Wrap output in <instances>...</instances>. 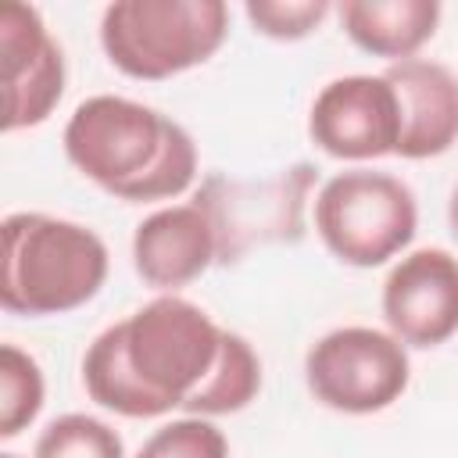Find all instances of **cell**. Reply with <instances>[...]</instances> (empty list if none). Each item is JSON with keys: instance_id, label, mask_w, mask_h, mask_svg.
Segmentation results:
<instances>
[{"instance_id": "6da1fadb", "label": "cell", "mask_w": 458, "mask_h": 458, "mask_svg": "<svg viewBox=\"0 0 458 458\" xmlns=\"http://www.w3.org/2000/svg\"><path fill=\"white\" fill-rule=\"evenodd\" d=\"M229 329L193 301L161 293L107 326L82 354L86 394L125 419H157L190 408L211 383Z\"/></svg>"}, {"instance_id": "7a4b0ae2", "label": "cell", "mask_w": 458, "mask_h": 458, "mask_svg": "<svg viewBox=\"0 0 458 458\" xmlns=\"http://www.w3.org/2000/svg\"><path fill=\"white\" fill-rule=\"evenodd\" d=\"M68 161L118 200H168L193 186V136L168 114L129 97H89L64 125Z\"/></svg>"}, {"instance_id": "3957f363", "label": "cell", "mask_w": 458, "mask_h": 458, "mask_svg": "<svg viewBox=\"0 0 458 458\" xmlns=\"http://www.w3.org/2000/svg\"><path fill=\"white\" fill-rule=\"evenodd\" d=\"M0 304L11 315H64L93 301L107 279L104 240L79 222L43 211L4 218Z\"/></svg>"}, {"instance_id": "277c9868", "label": "cell", "mask_w": 458, "mask_h": 458, "mask_svg": "<svg viewBox=\"0 0 458 458\" xmlns=\"http://www.w3.org/2000/svg\"><path fill=\"white\" fill-rule=\"evenodd\" d=\"M229 32L222 0H114L100 18L107 61L143 82L172 79L204 64Z\"/></svg>"}, {"instance_id": "5b68a950", "label": "cell", "mask_w": 458, "mask_h": 458, "mask_svg": "<svg viewBox=\"0 0 458 458\" xmlns=\"http://www.w3.org/2000/svg\"><path fill=\"white\" fill-rule=\"evenodd\" d=\"M419 225V204L408 182L390 172L351 168L315 193V233L326 250L354 268H376L401 254Z\"/></svg>"}, {"instance_id": "8992f818", "label": "cell", "mask_w": 458, "mask_h": 458, "mask_svg": "<svg viewBox=\"0 0 458 458\" xmlns=\"http://www.w3.org/2000/svg\"><path fill=\"white\" fill-rule=\"evenodd\" d=\"M318 182V168L297 161L265 179L208 175L193 204L215 229V261L233 265L265 243H297L304 236V208Z\"/></svg>"}, {"instance_id": "52a82bcc", "label": "cell", "mask_w": 458, "mask_h": 458, "mask_svg": "<svg viewBox=\"0 0 458 458\" xmlns=\"http://www.w3.org/2000/svg\"><path fill=\"white\" fill-rule=\"evenodd\" d=\"M304 379L318 404L344 415L390 408L411 379V361L394 333L372 326H340L304 354Z\"/></svg>"}, {"instance_id": "ba28073f", "label": "cell", "mask_w": 458, "mask_h": 458, "mask_svg": "<svg viewBox=\"0 0 458 458\" xmlns=\"http://www.w3.org/2000/svg\"><path fill=\"white\" fill-rule=\"evenodd\" d=\"M308 136L340 161H372L397 150L401 104L383 75H344L318 89L308 111Z\"/></svg>"}, {"instance_id": "9c48e42d", "label": "cell", "mask_w": 458, "mask_h": 458, "mask_svg": "<svg viewBox=\"0 0 458 458\" xmlns=\"http://www.w3.org/2000/svg\"><path fill=\"white\" fill-rule=\"evenodd\" d=\"M0 64H4V132H18L50 118L64 93V54L32 4L0 7Z\"/></svg>"}, {"instance_id": "30bf717a", "label": "cell", "mask_w": 458, "mask_h": 458, "mask_svg": "<svg viewBox=\"0 0 458 458\" xmlns=\"http://www.w3.org/2000/svg\"><path fill=\"white\" fill-rule=\"evenodd\" d=\"M383 318L404 347H440L458 333V258L444 247L404 254L383 283Z\"/></svg>"}, {"instance_id": "8fae6325", "label": "cell", "mask_w": 458, "mask_h": 458, "mask_svg": "<svg viewBox=\"0 0 458 458\" xmlns=\"http://www.w3.org/2000/svg\"><path fill=\"white\" fill-rule=\"evenodd\" d=\"M401 104L397 150L408 161L440 157L458 143V75L426 57L397 61L383 72Z\"/></svg>"}, {"instance_id": "7c38bea8", "label": "cell", "mask_w": 458, "mask_h": 458, "mask_svg": "<svg viewBox=\"0 0 458 458\" xmlns=\"http://www.w3.org/2000/svg\"><path fill=\"white\" fill-rule=\"evenodd\" d=\"M215 265V229L190 204H172L147 215L132 233V268L154 290H179Z\"/></svg>"}, {"instance_id": "4fadbf2b", "label": "cell", "mask_w": 458, "mask_h": 458, "mask_svg": "<svg viewBox=\"0 0 458 458\" xmlns=\"http://www.w3.org/2000/svg\"><path fill=\"white\" fill-rule=\"evenodd\" d=\"M344 32L372 57L408 61L433 39L440 21L437 0H347L340 4Z\"/></svg>"}, {"instance_id": "5bb4252c", "label": "cell", "mask_w": 458, "mask_h": 458, "mask_svg": "<svg viewBox=\"0 0 458 458\" xmlns=\"http://www.w3.org/2000/svg\"><path fill=\"white\" fill-rule=\"evenodd\" d=\"M43 408V372L14 344L0 347V437H18Z\"/></svg>"}, {"instance_id": "9a60e30c", "label": "cell", "mask_w": 458, "mask_h": 458, "mask_svg": "<svg viewBox=\"0 0 458 458\" xmlns=\"http://www.w3.org/2000/svg\"><path fill=\"white\" fill-rule=\"evenodd\" d=\"M32 458H125V447L107 422L68 411L39 433Z\"/></svg>"}, {"instance_id": "2e32d148", "label": "cell", "mask_w": 458, "mask_h": 458, "mask_svg": "<svg viewBox=\"0 0 458 458\" xmlns=\"http://www.w3.org/2000/svg\"><path fill=\"white\" fill-rule=\"evenodd\" d=\"M136 458H229V440L211 419L186 415L154 429Z\"/></svg>"}, {"instance_id": "e0dca14e", "label": "cell", "mask_w": 458, "mask_h": 458, "mask_svg": "<svg viewBox=\"0 0 458 458\" xmlns=\"http://www.w3.org/2000/svg\"><path fill=\"white\" fill-rule=\"evenodd\" d=\"M243 11L254 32L290 43V39L311 36L329 14V4L326 0H250Z\"/></svg>"}, {"instance_id": "ac0fdd59", "label": "cell", "mask_w": 458, "mask_h": 458, "mask_svg": "<svg viewBox=\"0 0 458 458\" xmlns=\"http://www.w3.org/2000/svg\"><path fill=\"white\" fill-rule=\"evenodd\" d=\"M447 222H451V233L458 236V186L451 190V200H447Z\"/></svg>"}, {"instance_id": "d6986e66", "label": "cell", "mask_w": 458, "mask_h": 458, "mask_svg": "<svg viewBox=\"0 0 458 458\" xmlns=\"http://www.w3.org/2000/svg\"><path fill=\"white\" fill-rule=\"evenodd\" d=\"M0 458H18V454H0Z\"/></svg>"}]
</instances>
